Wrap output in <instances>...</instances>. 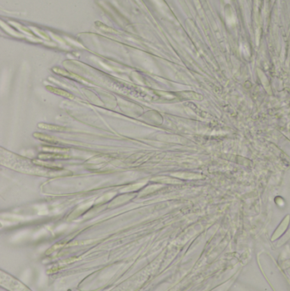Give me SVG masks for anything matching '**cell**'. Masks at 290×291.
I'll return each mask as SVG.
<instances>
[{"label":"cell","mask_w":290,"mask_h":291,"mask_svg":"<svg viewBox=\"0 0 290 291\" xmlns=\"http://www.w3.org/2000/svg\"><path fill=\"white\" fill-rule=\"evenodd\" d=\"M39 127L42 129H45V130H57V131H63L66 130V129L64 127H60V126H56V125H50V124H40Z\"/></svg>","instance_id":"6da1fadb"},{"label":"cell","mask_w":290,"mask_h":291,"mask_svg":"<svg viewBox=\"0 0 290 291\" xmlns=\"http://www.w3.org/2000/svg\"><path fill=\"white\" fill-rule=\"evenodd\" d=\"M50 90H52V92H55V93H57V94H59V95H61V96H67V97H70V98H72V96H71V95H69V94H67V93H66L65 91L60 90L54 89V88H52V89H50Z\"/></svg>","instance_id":"7a4b0ae2"},{"label":"cell","mask_w":290,"mask_h":291,"mask_svg":"<svg viewBox=\"0 0 290 291\" xmlns=\"http://www.w3.org/2000/svg\"><path fill=\"white\" fill-rule=\"evenodd\" d=\"M35 136H37V137H38L39 139H42V140H46L47 141H50V142H53L54 141V140H53V138H51V137H50V136H44V135H40V134H35L34 135Z\"/></svg>","instance_id":"3957f363"}]
</instances>
